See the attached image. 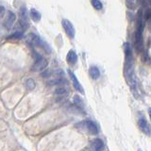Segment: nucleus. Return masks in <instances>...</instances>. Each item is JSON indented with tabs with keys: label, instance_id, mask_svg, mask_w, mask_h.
<instances>
[{
	"label": "nucleus",
	"instance_id": "412c9836",
	"mask_svg": "<svg viewBox=\"0 0 151 151\" xmlns=\"http://www.w3.org/2000/svg\"><path fill=\"white\" fill-rule=\"evenodd\" d=\"M52 73L56 76L58 78H61V77H64V72L61 70V69H57L55 71H52Z\"/></svg>",
	"mask_w": 151,
	"mask_h": 151
},
{
	"label": "nucleus",
	"instance_id": "423d86ee",
	"mask_svg": "<svg viewBox=\"0 0 151 151\" xmlns=\"http://www.w3.org/2000/svg\"><path fill=\"white\" fill-rule=\"evenodd\" d=\"M83 125V128L86 129L89 133H91L92 135H97L98 132H99V129L97 125L95 124L94 121L92 120H86V121H83L81 123Z\"/></svg>",
	"mask_w": 151,
	"mask_h": 151
},
{
	"label": "nucleus",
	"instance_id": "dca6fc26",
	"mask_svg": "<svg viewBox=\"0 0 151 151\" xmlns=\"http://www.w3.org/2000/svg\"><path fill=\"white\" fill-rule=\"evenodd\" d=\"M24 36V33L22 31H15L13 32L12 35L8 36L7 39L8 40H19V39H22Z\"/></svg>",
	"mask_w": 151,
	"mask_h": 151
},
{
	"label": "nucleus",
	"instance_id": "b1692460",
	"mask_svg": "<svg viewBox=\"0 0 151 151\" xmlns=\"http://www.w3.org/2000/svg\"><path fill=\"white\" fill-rule=\"evenodd\" d=\"M146 1L148 2V3H150V0H146Z\"/></svg>",
	"mask_w": 151,
	"mask_h": 151
},
{
	"label": "nucleus",
	"instance_id": "f8f14e48",
	"mask_svg": "<svg viewBox=\"0 0 151 151\" xmlns=\"http://www.w3.org/2000/svg\"><path fill=\"white\" fill-rule=\"evenodd\" d=\"M66 83H67V81L65 80L63 77L54 78V80L47 81V85H48V86H57V85H63V84H66Z\"/></svg>",
	"mask_w": 151,
	"mask_h": 151
},
{
	"label": "nucleus",
	"instance_id": "f03ea898",
	"mask_svg": "<svg viewBox=\"0 0 151 151\" xmlns=\"http://www.w3.org/2000/svg\"><path fill=\"white\" fill-rule=\"evenodd\" d=\"M29 38L30 42L32 43V44H35V46L41 47L44 52H46L47 54H50L51 52H52L51 46L46 42H44L39 35H37V34H35V33H30L29 35Z\"/></svg>",
	"mask_w": 151,
	"mask_h": 151
},
{
	"label": "nucleus",
	"instance_id": "1a4fd4ad",
	"mask_svg": "<svg viewBox=\"0 0 151 151\" xmlns=\"http://www.w3.org/2000/svg\"><path fill=\"white\" fill-rule=\"evenodd\" d=\"M138 126L140 129L146 135H150V127L148 122L146 121L145 117H140L138 119Z\"/></svg>",
	"mask_w": 151,
	"mask_h": 151
},
{
	"label": "nucleus",
	"instance_id": "7ed1b4c3",
	"mask_svg": "<svg viewBox=\"0 0 151 151\" xmlns=\"http://www.w3.org/2000/svg\"><path fill=\"white\" fill-rule=\"evenodd\" d=\"M34 57H35V63H34L32 66V71L34 72H42L44 70L48 65V61L44 59L42 56H40L39 54L34 53Z\"/></svg>",
	"mask_w": 151,
	"mask_h": 151
},
{
	"label": "nucleus",
	"instance_id": "2eb2a0df",
	"mask_svg": "<svg viewBox=\"0 0 151 151\" xmlns=\"http://www.w3.org/2000/svg\"><path fill=\"white\" fill-rule=\"evenodd\" d=\"M26 87L27 89V91H33L36 88V81L33 78H29L26 81Z\"/></svg>",
	"mask_w": 151,
	"mask_h": 151
},
{
	"label": "nucleus",
	"instance_id": "f257e3e1",
	"mask_svg": "<svg viewBox=\"0 0 151 151\" xmlns=\"http://www.w3.org/2000/svg\"><path fill=\"white\" fill-rule=\"evenodd\" d=\"M145 29V23H144L143 11L139 10L138 12V21H137V29L135 32V49L137 52L141 53L144 50V38L143 32Z\"/></svg>",
	"mask_w": 151,
	"mask_h": 151
},
{
	"label": "nucleus",
	"instance_id": "f3484780",
	"mask_svg": "<svg viewBox=\"0 0 151 151\" xmlns=\"http://www.w3.org/2000/svg\"><path fill=\"white\" fill-rule=\"evenodd\" d=\"M74 103H75L76 107H77L78 110H80V111H82V108H83V102H82V99L80 98V97H78V95H75L74 97Z\"/></svg>",
	"mask_w": 151,
	"mask_h": 151
},
{
	"label": "nucleus",
	"instance_id": "a211bd4d",
	"mask_svg": "<svg viewBox=\"0 0 151 151\" xmlns=\"http://www.w3.org/2000/svg\"><path fill=\"white\" fill-rule=\"evenodd\" d=\"M91 4L97 11H101L103 9V4L100 0H91Z\"/></svg>",
	"mask_w": 151,
	"mask_h": 151
},
{
	"label": "nucleus",
	"instance_id": "4be33fe9",
	"mask_svg": "<svg viewBox=\"0 0 151 151\" xmlns=\"http://www.w3.org/2000/svg\"><path fill=\"white\" fill-rule=\"evenodd\" d=\"M143 16H144V18H145V20H148L150 19V16H151V11H150V9L149 8H147L146 10V12H145V13L143 14Z\"/></svg>",
	"mask_w": 151,
	"mask_h": 151
},
{
	"label": "nucleus",
	"instance_id": "ddd939ff",
	"mask_svg": "<svg viewBox=\"0 0 151 151\" xmlns=\"http://www.w3.org/2000/svg\"><path fill=\"white\" fill-rule=\"evenodd\" d=\"M29 16H30V18H31L32 21L36 22V23L40 22L41 21V18H42V16H41V13L38 12L36 9H31V10H30Z\"/></svg>",
	"mask_w": 151,
	"mask_h": 151
},
{
	"label": "nucleus",
	"instance_id": "9d476101",
	"mask_svg": "<svg viewBox=\"0 0 151 151\" xmlns=\"http://www.w3.org/2000/svg\"><path fill=\"white\" fill-rule=\"evenodd\" d=\"M91 146H92V148L95 151H100V150L104 149L105 145H104V142H103L101 139L95 138L91 142Z\"/></svg>",
	"mask_w": 151,
	"mask_h": 151
},
{
	"label": "nucleus",
	"instance_id": "6e6552de",
	"mask_svg": "<svg viewBox=\"0 0 151 151\" xmlns=\"http://www.w3.org/2000/svg\"><path fill=\"white\" fill-rule=\"evenodd\" d=\"M68 75H69V78H71L72 83H73L74 87H75L76 90H77V92H80V94L83 95L84 94V89H83V87H82V85L80 84V80H78V78L76 77V75L69 69H68Z\"/></svg>",
	"mask_w": 151,
	"mask_h": 151
},
{
	"label": "nucleus",
	"instance_id": "0eeeda50",
	"mask_svg": "<svg viewBox=\"0 0 151 151\" xmlns=\"http://www.w3.org/2000/svg\"><path fill=\"white\" fill-rule=\"evenodd\" d=\"M15 20H16V15L15 13L12 12V11H9L7 12V16L5 18V21H4V27L7 30H10L12 29L13 25L15 23Z\"/></svg>",
	"mask_w": 151,
	"mask_h": 151
},
{
	"label": "nucleus",
	"instance_id": "20e7f679",
	"mask_svg": "<svg viewBox=\"0 0 151 151\" xmlns=\"http://www.w3.org/2000/svg\"><path fill=\"white\" fill-rule=\"evenodd\" d=\"M19 26L21 27L23 30H26L29 29V13H27V10L25 6H22L20 8L19 12V20H18Z\"/></svg>",
	"mask_w": 151,
	"mask_h": 151
},
{
	"label": "nucleus",
	"instance_id": "6ab92c4d",
	"mask_svg": "<svg viewBox=\"0 0 151 151\" xmlns=\"http://www.w3.org/2000/svg\"><path fill=\"white\" fill-rule=\"evenodd\" d=\"M55 94L57 95H65L67 94V91H66V89L63 87H59L55 90Z\"/></svg>",
	"mask_w": 151,
	"mask_h": 151
},
{
	"label": "nucleus",
	"instance_id": "aec40b11",
	"mask_svg": "<svg viewBox=\"0 0 151 151\" xmlns=\"http://www.w3.org/2000/svg\"><path fill=\"white\" fill-rule=\"evenodd\" d=\"M51 75H53L52 71H50L49 69H44L42 71V73H41V76H42L43 78H49L51 77Z\"/></svg>",
	"mask_w": 151,
	"mask_h": 151
},
{
	"label": "nucleus",
	"instance_id": "5701e85b",
	"mask_svg": "<svg viewBox=\"0 0 151 151\" xmlns=\"http://www.w3.org/2000/svg\"><path fill=\"white\" fill-rule=\"evenodd\" d=\"M6 13V9L4 6H0V17H3Z\"/></svg>",
	"mask_w": 151,
	"mask_h": 151
},
{
	"label": "nucleus",
	"instance_id": "9b49d317",
	"mask_svg": "<svg viewBox=\"0 0 151 151\" xmlns=\"http://www.w3.org/2000/svg\"><path fill=\"white\" fill-rule=\"evenodd\" d=\"M66 59H67L68 63L74 65L77 63V61H78V55L74 50H69V52L67 53Z\"/></svg>",
	"mask_w": 151,
	"mask_h": 151
},
{
	"label": "nucleus",
	"instance_id": "4468645a",
	"mask_svg": "<svg viewBox=\"0 0 151 151\" xmlns=\"http://www.w3.org/2000/svg\"><path fill=\"white\" fill-rule=\"evenodd\" d=\"M89 74L93 80H98L100 77V71L97 66H91L89 69Z\"/></svg>",
	"mask_w": 151,
	"mask_h": 151
},
{
	"label": "nucleus",
	"instance_id": "39448f33",
	"mask_svg": "<svg viewBox=\"0 0 151 151\" xmlns=\"http://www.w3.org/2000/svg\"><path fill=\"white\" fill-rule=\"evenodd\" d=\"M61 25H63V27L65 33H66V35L69 37L70 39H74L76 35V29L73 26V24L71 23V21H69V20L67 19H63V21H61Z\"/></svg>",
	"mask_w": 151,
	"mask_h": 151
}]
</instances>
